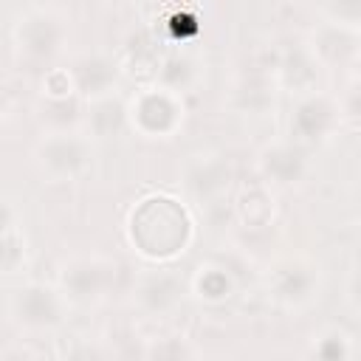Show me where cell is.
Masks as SVG:
<instances>
[{"mask_svg":"<svg viewBox=\"0 0 361 361\" xmlns=\"http://www.w3.org/2000/svg\"><path fill=\"white\" fill-rule=\"evenodd\" d=\"M130 240L147 259H172L192 243L189 212L172 197H147L130 214Z\"/></svg>","mask_w":361,"mask_h":361,"instance_id":"1","label":"cell"},{"mask_svg":"<svg viewBox=\"0 0 361 361\" xmlns=\"http://www.w3.org/2000/svg\"><path fill=\"white\" fill-rule=\"evenodd\" d=\"M127 116L138 133L149 138H169L183 121V102L175 90L158 85V87L141 90L130 102Z\"/></svg>","mask_w":361,"mask_h":361,"instance_id":"2","label":"cell"},{"mask_svg":"<svg viewBox=\"0 0 361 361\" xmlns=\"http://www.w3.org/2000/svg\"><path fill=\"white\" fill-rule=\"evenodd\" d=\"M268 290L282 307H305L319 296V268L299 257L282 259L268 276Z\"/></svg>","mask_w":361,"mask_h":361,"instance_id":"3","label":"cell"},{"mask_svg":"<svg viewBox=\"0 0 361 361\" xmlns=\"http://www.w3.org/2000/svg\"><path fill=\"white\" fill-rule=\"evenodd\" d=\"M37 161L54 178H79L90 166V144L73 133H51L39 141Z\"/></svg>","mask_w":361,"mask_h":361,"instance_id":"4","label":"cell"},{"mask_svg":"<svg viewBox=\"0 0 361 361\" xmlns=\"http://www.w3.org/2000/svg\"><path fill=\"white\" fill-rule=\"evenodd\" d=\"M11 313L20 324L48 330L62 322V299L54 288L45 285H25L11 296Z\"/></svg>","mask_w":361,"mask_h":361,"instance_id":"5","label":"cell"},{"mask_svg":"<svg viewBox=\"0 0 361 361\" xmlns=\"http://www.w3.org/2000/svg\"><path fill=\"white\" fill-rule=\"evenodd\" d=\"M110 262L102 259H76L62 271V285H65V296L79 299V302H90L99 299L102 290L110 282Z\"/></svg>","mask_w":361,"mask_h":361,"instance_id":"6","label":"cell"},{"mask_svg":"<svg viewBox=\"0 0 361 361\" xmlns=\"http://www.w3.org/2000/svg\"><path fill=\"white\" fill-rule=\"evenodd\" d=\"M183 296V282L169 271H152L141 276L135 299L147 313H169Z\"/></svg>","mask_w":361,"mask_h":361,"instance_id":"7","label":"cell"},{"mask_svg":"<svg viewBox=\"0 0 361 361\" xmlns=\"http://www.w3.org/2000/svg\"><path fill=\"white\" fill-rule=\"evenodd\" d=\"M259 169L268 180L279 186H290L302 178L305 172V152L293 144H274L259 155Z\"/></svg>","mask_w":361,"mask_h":361,"instance_id":"8","label":"cell"},{"mask_svg":"<svg viewBox=\"0 0 361 361\" xmlns=\"http://www.w3.org/2000/svg\"><path fill=\"white\" fill-rule=\"evenodd\" d=\"M333 124H336V107L322 96H307L296 107L290 130L296 133V138L313 141V138H324L333 130Z\"/></svg>","mask_w":361,"mask_h":361,"instance_id":"9","label":"cell"},{"mask_svg":"<svg viewBox=\"0 0 361 361\" xmlns=\"http://www.w3.org/2000/svg\"><path fill=\"white\" fill-rule=\"evenodd\" d=\"M73 76H76V87H79L82 93L93 96L96 102L107 99L110 87L116 85V68H113L110 62H104V59H96V56L79 62Z\"/></svg>","mask_w":361,"mask_h":361,"instance_id":"10","label":"cell"},{"mask_svg":"<svg viewBox=\"0 0 361 361\" xmlns=\"http://www.w3.org/2000/svg\"><path fill=\"white\" fill-rule=\"evenodd\" d=\"M353 344L341 327H327L313 341V361H350Z\"/></svg>","mask_w":361,"mask_h":361,"instance_id":"11","label":"cell"},{"mask_svg":"<svg viewBox=\"0 0 361 361\" xmlns=\"http://www.w3.org/2000/svg\"><path fill=\"white\" fill-rule=\"evenodd\" d=\"M195 290L209 299V302H223L231 296V279L223 268H212V265H200L197 268V279H195Z\"/></svg>","mask_w":361,"mask_h":361,"instance_id":"12","label":"cell"},{"mask_svg":"<svg viewBox=\"0 0 361 361\" xmlns=\"http://www.w3.org/2000/svg\"><path fill=\"white\" fill-rule=\"evenodd\" d=\"M144 361H195L192 344L180 336H164L147 344Z\"/></svg>","mask_w":361,"mask_h":361,"instance_id":"13","label":"cell"},{"mask_svg":"<svg viewBox=\"0 0 361 361\" xmlns=\"http://www.w3.org/2000/svg\"><path fill=\"white\" fill-rule=\"evenodd\" d=\"M344 116H347L350 121L361 124V85L347 96V102H344Z\"/></svg>","mask_w":361,"mask_h":361,"instance_id":"14","label":"cell"},{"mask_svg":"<svg viewBox=\"0 0 361 361\" xmlns=\"http://www.w3.org/2000/svg\"><path fill=\"white\" fill-rule=\"evenodd\" d=\"M350 299H353V305L361 310V276H355V282H353V288H350Z\"/></svg>","mask_w":361,"mask_h":361,"instance_id":"15","label":"cell"},{"mask_svg":"<svg viewBox=\"0 0 361 361\" xmlns=\"http://www.w3.org/2000/svg\"><path fill=\"white\" fill-rule=\"evenodd\" d=\"M206 361H217V358H206Z\"/></svg>","mask_w":361,"mask_h":361,"instance_id":"16","label":"cell"}]
</instances>
